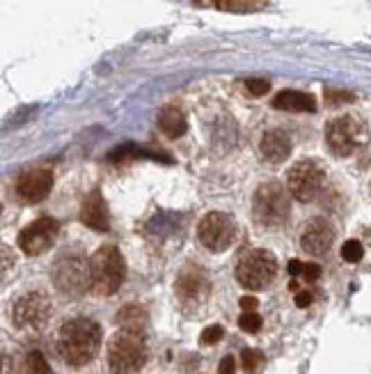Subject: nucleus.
<instances>
[{"label": "nucleus", "mask_w": 371, "mask_h": 374, "mask_svg": "<svg viewBox=\"0 0 371 374\" xmlns=\"http://www.w3.org/2000/svg\"><path fill=\"white\" fill-rule=\"evenodd\" d=\"M262 317L257 315V312H243V315L239 317V326H241V331H246V333H257V331H262Z\"/></svg>", "instance_id": "393cba45"}, {"label": "nucleus", "mask_w": 371, "mask_h": 374, "mask_svg": "<svg viewBox=\"0 0 371 374\" xmlns=\"http://www.w3.org/2000/svg\"><path fill=\"white\" fill-rule=\"evenodd\" d=\"M332 241H335V230L325 219H311L300 235L302 250L311 253V255H325L330 250Z\"/></svg>", "instance_id": "ddd939ff"}, {"label": "nucleus", "mask_w": 371, "mask_h": 374, "mask_svg": "<svg viewBox=\"0 0 371 374\" xmlns=\"http://www.w3.org/2000/svg\"><path fill=\"white\" fill-rule=\"evenodd\" d=\"M325 96H328V101L332 103V106H337V103H339V101H344V99H353V94L337 92V90H332V87L325 90Z\"/></svg>", "instance_id": "c85d7f7f"}, {"label": "nucleus", "mask_w": 371, "mask_h": 374, "mask_svg": "<svg viewBox=\"0 0 371 374\" xmlns=\"http://www.w3.org/2000/svg\"><path fill=\"white\" fill-rule=\"evenodd\" d=\"M278 275V260L264 248L248 250L236 264V280L248 289H266Z\"/></svg>", "instance_id": "20e7f679"}, {"label": "nucleus", "mask_w": 371, "mask_h": 374, "mask_svg": "<svg viewBox=\"0 0 371 374\" xmlns=\"http://www.w3.org/2000/svg\"><path fill=\"white\" fill-rule=\"evenodd\" d=\"M101 349V328L92 319H71L62 324L57 333V354L71 365V368H83Z\"/></svg>", "instance_id": "f257e3e1"}, {"label": "nucleus", "mask_w": 371, "mask_h": 374, "mask_svg": "<svg viewBox=\"0 0 371 374\" xmlns=\"http://www.w3.org/2000/svg\"><path fill=\"white\" fill-rule=\"evenodd\" d=\"M17 269V255L12 253L10 246L0 244V282H5Z\"/></svg>", "instance_id": "4be33fe9"}, {"label": "nucleus", "mask_w": 371, "mask_h": 374, "mask_svg": "<svg viewBox=\"0 0 371 374\" xmlns=\"http://www.w3.org/2000/svg\"><path fill=\"white\" fill-rule=\"evenodd\" d=\"M222 335H225V328L218 326V324H213L209 328H204V333H202V345H216V342L222 340Z\"/></svg>", "instance_id": "a878e982"}, {"label": "nucleus", "mask_w": 371, "mask_h": 374, "mask_svg": "<svg viewBox=\"0 0 371 374\" xmlns=\"http://www.w3.org/2000/svg\"><path fill=\"white\" fill-rule=\"evenodd\" d=\"M252 209H255L257 223L266 228H278L287 221L289 216V198L284 186L278 182H266L255 191V200H252Z\"/></svg>", "instance_id": "39448f33"}, {"label": "nucleus", "mask_w": 371, "mask_h": 374, "mask_svg": "<svg viewBox=\"0 0 371 374\" xmlns=\"http://www.w3.org/2000/svg\"><path fill=\"white\" fill-rule=\"evenodd\" d=\"M300 269H302V262L300 260H291V262H289V273H291V275H300Z\"/></svg>", "instance_id": "72a5a7b5"}, {"label": "nucleus", "mask_w": 371, "mask_h": 374, "mask_svg": "<svg viewBox=\"0 0 371 374\" xmlns=\"http://www.w3.org/2000/svg\"><path fill=\"white\" fill-rule=\"evenodd\" d=\"M236 221L229 214L222 212H211L206 214L197 226V237L206 248L213 253H222L227 250L229 246L236 241Z\"/></svg>", "instance_id": "0eeeda50"}, {"label": "nucleus", "mask_w": 371, "mask_h": 374, "mask_svg": "<svg viewBox=\"0 0 371 374\" xmlns=\"http://www.w3.org/2000/svg\"><path fill=\"white\" fill-rule=\"evenodd\" d=\"M257 305H259V301H257L255 296H243L241 298V308L246 310V312H255Z\"/></svg>", "instance_id": "473e14b6"}, {"label": "nucleus", "mask_w": 371, "mask_h": 374, "mask_svg": "<svg viewBox=\"0 0 371 374\" xmlns=\"http://www.w3.org/2000/svg\"><path fill=\"white\" fill-rule=\"evenodd\" d=\"M115 321L122 326V331L140 335L145 331V326H147V310L140 308V305H136V303H129V305H124L120 312H117Z\"/></svg>", "instance_id": "6ab92c4d"}, {"label": "nucleus", "mask_w": 371, "mask_h": 374, "mask_svg": "<svg viewBox=\"0 0 371 374\" xmlns=\"http://www.w3.org/2000/svg\"><path fill=\"white\" fill-rule=\"evenodd\" d=\"M51 189H53V175H51V170H44V168L28 170L17 182V196L21 202H26V205L42 202L51 193Z\"/></svg>", "instance_id": "f8f14e48"}, {"label": "nucleus", "mask_w": 371, "mask_h": 374, "mask_svg": "<svg viewBox=\"0 0 371 374\" xmlns=\"http://www.w3.org/2000/svg\"><path fill=\"white\" fill-rule=\"evenodd\" d=\"M323 184H325V170L321 163H316L311 159L293 163L287 173V189L296 200H300V202L314 200L318 193H321Z\"/></svg>", "instance_id": "423d86ee"}, {"label": "nucleus", "mask_w": 371, "mask_h": 374, "mask_svg": "<svg viewBox=\"0 0 371 374\" xmlns=\"http://www.w3.org/2000/svg\"><path fill=\"white\" fill-rule=\"evenodd\" d=\"M259 152H262L266 161L282 163L289 154H291V138L280 129L266 131L262 136V143H259Z\"/></svg>", "instance_id": "dca6fc26"}, {"label": "nucleus", "mask_w": 371, "mask_h": 374, "mask_svg": "<svg viewBox=\"0 0 371 374\" xmlns=\"http://www.w3.org/2000/svg\"><path fill=\"white\" fill-rule=\"evenodd\" d=\"M273 108L287 110V113H314L316 99L307 92H298V90H282L273 99Z\"/></svg>", "instance_id": "f3484780"}, {"label": "nucleus", "mask_w": 371, "mask_h": 374, "mask_svg": "<svg viewBox=\"0 0 371 374\" xmlns=\"http://www.w3.org/2000/svg\"><path fill=\"white\" fill-rule=\"evenodd\" d=\"M300 275H302L305 280L314 282V280H318V275H321V266H318L316 262H307V264H302Z\"/></svg>", "instance_id": "cd10ccee"}, {"label": "nucleus", "mask_w": 371, "mask_h": 374, "mask_svg": "<svg viewBox=\"0 0 371 374\" xmlns=\"http://www.w3.org/2000/svg\"><path fill=\"white\" fill-rule=\"evenodd\" d=\"M159 129L165 133L168 138H181L183 133L188 131V119H186L183 110L179 106L168 103L159 113Z\"/></svg>", "instance_id": "a211bd4d"}, {"label": "nucleus", "mask_w": 371, "mask_h": 374, "mask_svg": "<svg viewBox=\"0 0 371 374\" xmlns=\"http://www.w3.org/2000/svg\"><path fill=\"white\" fill-rule=\"evenodd\" d=\"M264 354L259 349H243L241 354V363H243V370H246L248 374H255L264 368Z\"/></svg>", "instance_id": "5701e85b"}, {"label": "nucleus", "mask_w": 371, "mask_h": 374, "mask_svg": "<svg viewBox=\"0 0 371 374\" xmlns=\"http://www.w3.org/2000/svg\"><path fill=\"white\" fill-rule=\"evenodd\" d=\"M177 294H179V298L186 303H199L209 294V280H206V275L199 271L197 266L188 269V271H183L179 275V280H177Z\"/></svg>", "instance_id": "4468645a"}, {"label": "nucleus", "mask_w": 371, "mask_h": 374, "mask_svg": "<svg viewBox=\"0 0 371 374\" xmlns=\"http://www.w3.org/2000/svg\"><path fill=\"white\" fill-rule=\"evenodd\" d=\"M124 257L115 246H101L90 260V287L94 294L110 296L124 282Z\"/></svg>", "instance_id": "f03ea898"}, {"label": "nucleus", "mask_w": 371, "mask_h": 374, "mask_svg": "<svg viewBox=\"0 0 371 374\" xmlns=\"http://www.w3.org/2000/svg\"><path fill=\"white\" fill-rule=\"evenodd\" d=\"M365 255V246H362L358 239H348V241L341 246V257L346 262H360Z\"/></svg>", "instance_id": "b1692460"}, {"label": "nucleus", "mask_w": 371, "mask_h": 374, "mask_svg": "<svg viewBox=\"0 0 371 374\" xmlns=\"http://www.w3.org/2000/svg\"><path fill=\"white\" fill-rule=\"evenodd\" d=\"M57 232H60V226H57L55 219H48V216H44V219H37L28 228L21 230L19 248L24 250L26 255H30V257L42 255L44 250H48L51 246L55 244Z\"/></svg>", "instance_id": "9b49d317"}, {"label": "nucleus", "mask_w": 371, "mask_h": 374, "mask_svg": "<svg viewBox=\"0 0 371 374\" xmlns=\"http://www.w3.org/2000/svg\"><path fill=\"white\" fill-rule=\"evenodd\" d=\"M213 5L222 12H236V14H248L257 12L262 7L269 5V0H211Z\"/></svg>", "instance_id": "aec40b11"}, {"label": "nucleus", "mask_w": 371, "mask_h": 374, "mask_svg": "<svg viewBox=\"0 0 371 374\" xmlns=\"http://www.w3.org/2000/svg\"><path fill=\"white\" fill-rule=\"evenodd\" d=\"M51 317V301L42 291H28L21 298H17L12 308L14 324L24 331H39Z\"/></svg>", "instance_id": "9d476101"}, {"label": "nucleus", "mask_w": 371, "mask_h": 374, "mask_svg": "<svg viewBox=\"0 0 371 374\" xmlns=\"http://www.w3.org/2000/svg\"><path fill=\"white\" fill-rule=\"evenodd\" d=\"M246 85H248V92L255 94V96H262V94H266L271 90V83H269V80H264V78H250Z\"/></svg>", "instance_id": "bb28decb"}, {"label": "nucleus", "mask_w": 371, "mask_h": 374, "mask_svg": "<svg viewBox=\"0 0 371 374\" xmlns=\"http://www.w3.org/2000/svg\"><path fill=\"white\" fill-rule=\"evenodd\" d=\"M325 143L335 156H351L362 143V124L353 115L330 119L325 126Z\"/></svg>", "instance_id": "1a4fd4ad"}, {"label": "nucleus", "mask_w": 371, "mask_h": 374, "mask_svg": "<svg viewBox=\"0 0 371 374\" xmlns=\"http://www.w3.org/2000/svg\"><path fill=\"white\" fill-rule=\"evenodd\" d=\"M0 374H12V358L0 349Z\"/></svg>", "instance_id": "2f4dec72"}, {"label": "nucleus", "mask_w": 371, "mask_h": 374, "mask_svg": "<svg viewBox=\"0 0 371 374\" xmlns=\"http://www.w3.org/2000/svg\"><path fill=\"white\" fill-rule=\"evenodd\" d=\"M53 282L64 294H83L90 287V264L80 255H62L53 266Z\"/></svg>", "instance_id": "6e6552de"}, {"label": "nucleus", "mask_w": 371, "mask_h": 374, "mask_svg": "<svg viewBox=\"0 0 371 374\" xmlns=\"http://www.w3.org/2000/svg\"><path fill=\"white\" fill-rule=\"evenodd\" d=\"M147 363V345L140 335L117 333L108 345V368L113 374H133Z\"/></svg>", "instance_id": "7ed1b4c3"}, {"label": "nucleus", "mask_w": 371, "mask_h": 374, "mask_svg": "<svg viewBox=\"0 0 371 374\" xmlns=\"http://www.w3.org/2000/svg\"><path fill=\"white\" fill-rule=\"evenodd\" d=\"M80 221H83L87 228H92L96 232H106L110 228L108 207H106V202H103L99 191L90 193L87 200L83 202V209H80Z\"/></svg>", "instance_id": "2eb2a0df"}, {"label": "nucleus", "mask_w": 371, "mask_h": 374, "mask_svg": "<svg viewBox=\"0 0 371 374\" xmlns=\"http://www.w3.org/2000/svg\"><path fill=\"white\" fill-rule=\"evenodd\" d=\"M21 374H53L48 368L46 358H44L42 351H30L24 361V368H21Z\"/></svg>", "instance_id": "412c9836"}, {"label": "nucleus", "mask_w": 371, "mask_h": 374, "mask_svg": "<svg viewBox=\"0 0 371 374\" xmlns=\"http://www.w3.org/2000/svg\"><path fill=\"white\" fill-rule=\"evenodd\" d=\"M236 372V361L234 356H225L218 365V374H234Z\"/></svg>", "instance_id": "c756f323"}, {"label": "nucleus", "mask_w": 371, "mask_h": 374, "mask_svg": "<svg viewBox=\"0 0 371 374\" xmlns=\"http://www.w3.org/2000/svg\"><path fill=\"white\" fill-rule=\"evenodd\" d=\"M314 301V296H311V291H298V294H296V305H298V308H307V305Z\"/></svg>", "instance_id": "7c9ffc66"}]
</instances>
